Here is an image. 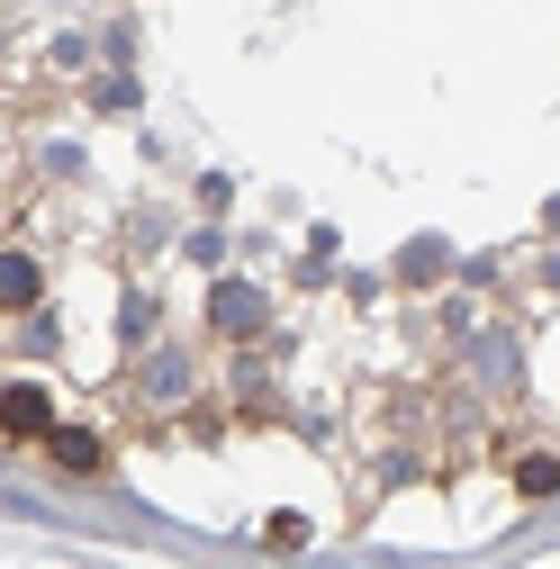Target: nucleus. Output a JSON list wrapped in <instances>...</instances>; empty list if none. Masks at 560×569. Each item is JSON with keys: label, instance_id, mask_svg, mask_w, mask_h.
Segmentation results:
<instances>
[{"label": "nucleus", "instance_id": "1", "mask_svg": "<svg viewBox=\"0 0 560 569\" xmlns=\"http://www.w3.org/2000/svg\"><path fill=\"white\" fill-rule=\"evenodd\" d=\"M0 435H54V398L37 389V380H10V389H0Z\"/></svg>", "mask_w": 560, "mask_h": 569}, {"label": "nucleus", "instance_id": "2", "mask_svg": "<svg viewBox=\"0 0 560 569\" xmlns=\"http://www.w3.org/2000/svg\"><path fill=\"white\" fill-rule=\"evenodd\" d=\"M46 452L73 470V479H91V470H100V435H82V425H54V435H46Z\"/></svg>", "mask_w": 560, "mask_h": 569}, {"label": "nucleus", "instance_id": "3", "mask_svg": "<svg viewBox=\"0 0 560 569\" xmlns=\"http://www.w3.org/2000/svg\"><path fill=\"white\" fill-rule=\"evenodd\" d=\"M37 290H46L37 262L28 253H0V308H37Z\"/></svg>", "mask_w": 560, "mask_h": 569}, {"label": "nucleus", "instance_id": "4", "mask_svg": "<svg viewBox=\"0 0 560 569\" xmlns=\"http://www.w3.org/2000/svg\"><path fill=\"white\" fill-rule=\"evenodd\" d=\"M218 326H227V335H253V326H262V299L244 290V280H227V290H218Z\"/></svg>", "mask_w": 560, "mask_h": 569}, {"label": "nucleus", "instance_id": "5", "mask_svg": "<svg viewBox=\"0 0 560 569\" xmlns=\"http://www.w3.org/2000/svg\"><path fill=\"white\" fill-rule=\"evenodd\" d=\"M516 488H524V497H551V488H560V461H551V452H524V461H516Z\"/></svg>", "mask_w": 560, "mask_h": 569}, {"label": "nucleus", "instance_id": "6", "mask_svg": "<svg viewBox=\"0 0 560 569\" xmlns=\"http://www.w3.org/2000/svg\"><path fill=\"white\" fill-rule=\"evenodd\" d=\"M262 542H271V551H299V542H308V516H271Z\"/></svg>", "mask_w": 560, "mask_h": 569}]
</instances>
